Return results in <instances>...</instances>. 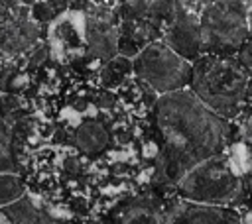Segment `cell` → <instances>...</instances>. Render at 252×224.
Returning a JSON list of instances; mask_svg holds the SVG:
<instances>
[{
	"label": "cell",
	"instance_id": "cell-5",
	"mask_svg": "<svg viewBox=\"0 0 252 224\" xmlns=\"http://www.w3.org/2000/svg\"><path fill=\"white\" fill-rule=\"evenodd\" d=\"M236 4L217 6V10H209L203 16L201 35L203 43H217V45H232L238 43L244 35V20L242 12L234 10Z\"/></svg>",
	"mask_w": 252,
	"mask_h": 224
},
{
	"label": "cell",
	"instance_id": "cell-11",
	"mask_svg": "<svg viewBox=\"0 0 252 224\" xmlns=\"http://www.w3.org/2000/svg\"><path fill=\"white\" fill-rule=\"evenodd\" d=\"M8 214L18 222V224H43L41 222V216L24 200L20 202H14L10 208H8Z\"/></svg>",
	"mask_w": 252,
	"mask_h": 224
},
{
	"label": "cell",
	"instance_id": "cell-10",
	"mask_svg": "<svg viewBox=\"0 0 252 224\" xmlns=\"http://www.w3.org/2000/svg\"><path fill=\"white\" fill-rule=\"evenodd\" d=\"M24 195V183L12 173H0V204H14Z\"/></svg>",
	"mask_w": 252,
	"mask_h": 224
},
{
	"label": "cell",
	"instance_id": "cell-12",
	"mask_svg": "<svg viewBox=\"0 0 252 224\" xmlns=\"http://www.w3.org/2000/svg\"><path fill=\"white\" fill-rule=\"evenodd\" d=\"M57 8H65V4H61V2H37L32 6L30 14L35 22H51L55 16L57 18L61 16L59 14L61 10H57Z\"/></svg>",
	"mask_w": 252,
	"mask_h": 224
},
{
	"label": "cell",
	"instance_id": "cell-17",
	"mask_svg": "<svg viewBox=\"0 0 252 224\" xmlns=\"http://www.w3.org/2000/svg\"><path fill=\"white\" fill-rule=\"evenodd\" d=\"M43 57H45V49H37V51L33 53L32 65H37V63H41V61H43Z\"/></svg>",
	"mask_w": 252,
	"mask_h": 224
},
{
	"label": "cell",
	"instance_id": "cell-1",
	"mask_svg": "<svg viewBox=\"0 0 252 224\" xmlns=\"http://www.w3.org/2000/svg\"><path fill=\"white\" fill-rule=\"evenodd\" d=\"M195 84L211 106L220 108L222 112H230L242 96L244 77L230 63L211 59L199 65Z\"/></svg>",
	"mask_w": 252,
	"mask_h": 224
},
{
	"label": "cell",
	"instance_id": "cell-16",
	"mask_svg": "<svg viewBox=\"0 0 252 224\" xmlns=\"http://www.w3.org/2000/svg\"><path fill=\"white\" fill-rule=\"evenodd\" d=\"M2 108H4V112H6V110H14V108H18V98H16L14 94L4 96V98H2Z\"/></svg>",
	"mask_w": 252,
	"mask_h": 224
},
{
	"label": "cell",
	"instance_id": "cell-18",
	"mask_svg": "<svg viewBox=\"0 0 252 224\" xmlns=\"http://www.w3.org/2000/svg\"><path fill=\"white\" fill-rule=\"evenodd\" d=\"M0 224H12V222L8 220V216H6L4 212H0Z\"/></svg>",
	"mask_w": 252,
	"mask_h": 224
},
{
	"label": "cell",
	"instance_id": "cell-2",
	"mask_svg": "<svg viewBox=\"0 0 252 224\" xmlns=\"http://www.w3.org/2000/svg\"><path fill=\"white\" fill-rule=\"evenodd\" d=\"M136 73L156 90L179 88L189 81V65L165 45H148L134 63Z\"/></svg>",
	"mask_w": 252,
	"mask_h": 224
},
{
	"label": "cell",
	"instance_id": "cell-9",
	"mask_svg": "<svg viewBox=\"0 0 252 224\" xmlns=\"http://www.w3.org/2000/svg\"><path fill=\"white\" fill-rule=\"evenodd\" d=\"M132 63L128 61V57H114L104 69H102V83L110 88L118 86L130 73Z\"/></svg>",
	"mask_w": 252,
	"mask_h": 224
},
{
	"label": "cell",
	"instance_id": "cell-15",
	"mask_svg": "<svg viewBox=\"0 0 252 224\" xmlns=\"http://www.w3.org/2000/svg\"><path fill=\"white\" fill-rule=\"evenodd\" d=\"M10 169V157H8V132L0 124V173Z\"/></svg>",
	"mask_w": 252,
	"mask_h": 224
},
{
	"label": "cell",
	"instance_id": "cell-19",
	"mask_svg": "<svg viewBox=\"0 0 252 224\" xmlns=\"http://www.w3.org/2000/svg\"><path fill=\"white\" fill-rule=\"evenodd\" d=\"M89 224H102V222H89Z\"/></svg>",
	"mask_w": 252,
	"mask_h": 224
},
{
	"label": "cell",
	"instance_id": "cell-13",
	"mask_svg": "<svg viewBox=\"0 0 252 224\" xmlns=\"http://www.w3.org/2000/svg\"><path fill=\"white\" fill-rule=\"evenodd\" d=\"M122 224H159L158 214L150 208H134L128 212Z\"/></svg>",
	"mask_w": 252,
	"mask_h": 224
},
{
	"label": "cell",
	"instance_id": "cell-14",
	"mask_svg": "<svg viewBox=\"0 0 252 224\" xmlns=\"http://www.w3.org/2000/svg\"><path fill=\"white\" fill-rule=\"evenodd\" d=\"M4 83L0 86H6L4 90H10V92H18L22 88L28 86V75L26 73H10L6 79H2Z\"/></svg>",
	"mask_w": 252,
	"mask_h": 224
},
{
	"label": "cell",
	"instance_id": "cell-3",
	"mask_svg": "<svg viewBox=\"0 0 252 224\" xmlns=\"http://www.w3.org/2000/svg\"><path fill=\"white\" fill-rule=\"evenodd\" d=\"M236 175L224 161H209L187 175L183 191L193 200L222 202L236 193Z\"/></svg>",
	"mask_w": 252,
	"mask_h": 224
},
{
	"label": "cell",
	"instance_id": "cell-6",
	"mask_svg": "<svg viewBox=\"0 0 252 224\" xmlns=\"http://www.w3.org/2000/svg\"><path fill=\"white\" fill-rule=\"evenodd\" d=\"M167 45L181 59L197 57L203 45L201 24L197 22V18L187 12H177L167 28Z\"/></svg>",
	"mask_w": 252,
	"mask_h": 224
},
{
	"label": "cell",
	"instance_id": "cell-4",
	"mask_svg": "<svg viewBox=\"0 0 252 224\" xmlns=\"http://www.w3.org/2000/svg\"><path fill=\"white\" fill-rule=\"evenodd\" d=\"M87 43V28L85 18L77 12H65L57 20H53L49 28V45L53 57L67 61L85 49Z\"/></svg>",
	"mask_w": 252,
	"mask_h": 224
},
{
	"label": "cell",
	"instance_id": "cell-7",
	"mask_svg": "<svg viewBox=\"0 0 252 224\" xmlns=\"http://www.w3.org/2000/svg\"><path fill=\"white\" fill-rule=\"evenodd\" d=\"M75 141L85 153H98L108 143V134L98 122H85L75 136Z\"/></svg>",
	"mask_w": 252,
	"mask_h": 224
},
{
	"label": "cell",
	"instance_id": "cell-8",
	"mask_svg": "<svg viewBox=\"0 0 252 224\" xmlns=\"http://www.w3.org/2000/svg\"><path fill=\"white\" fill-rule=\"evenodd\" d=\"M169 224H234L224 212L215 208H185L171 216Z\"/></svg>",
	"mask_w": 252,
	"mask_h": 224
}]
</instances>
